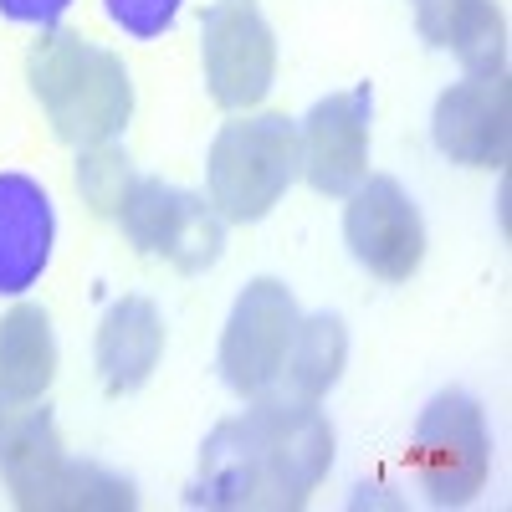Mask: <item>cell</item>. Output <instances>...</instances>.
Segmentation results:
<instances>
[{"mask_svg": "<svg viewBox=\"0 0 512 512\" xmlns=\"http://www.w3.org/2000/svg\"><path fill=\"white\" fill-rule=\"evenodd\" d=\"M420 36L441 52H456L472 77L502 72L507 31L492 0H420Z\"/></svg>", "mask_w": 512, "mask_h": 512, "instance_id": "5bb4252c", "label": "cell"}, {"mask_svg": "<svg viewBox=\"0 0 512 512\" xmlns=\"http://www.w3.org/2000/svg\"><path fill=\"white\" fill-rule=\"evenodd\" d=\"M487 466H492V441L482 405L466 390H441L410 431V472L420 492L436 507H461L482 492Z\"/></svg>", "mask_w": 512, "mask_h": 512, "instance_id": "277c9868", "label": "cell"}, {"mask_svg": "<svg viewBox=\"0 0 512 512\" xmlns=\"http://www.w3.org/2000/svg\"><path fill=\"white\" fill-rule=\"evenodd\" d=\"M297 303L292 292L277 277H256L231 308V323L221 333V374L236 395H267L282 359L292 349V333H297Z\"/></svg>", "mask_w": 512, "mask_h": 512, "instance_id": "52a82bcc", "label": "cell"}, {"mask_svg": "<svg viewBox=\"0 0 512 512\" xmlns=\"http://www.w3.org/2000/svg\"><path fill=\"white\" fill-rule=\"evenodd\" d=\"M369 113L374 93L349 88L313 103L297 139H303V175L318 195H349L369 175Z\"/></svg>", "mask_w": 512, "mask_h": 512, "instance_id": "9c48e42d", "label": "cell"}, {"mask_svg": "<svg viewBox=\"0 0 512 512\" xmlns=\"http://www.w3.org/2000/svg\"><path fill=\"white\" fill-rule=\"evenodd\" d=\"M52 200L31 175H0V292H26L52 262Z\"/></svg>", "mask_w": 512, "mask_h": 512, "instance_id": "7c38bea8", "label": "cell"}, {"mask_svg": "<svg viewBox=\"0 0 512 512\" xmlns=\"http://www.w3.org/2000/svg\"><path fill=\"white\" fill-rule=\"evenodd\" d=\"M62 436L47 405L0 395V477L21 507H47L52 482L62 477Z\"/></svg>", "mask_w": 512, "mask_h": 512, "instance_id": "8fae6325", "label": "cell"}, {"mask_svg": "<svg viewBox=\"0 0 512 512\" xmlns=\"http://www.w3.org/2000/svg\"><path fill=\"white\" fill-rule=\"evenodd\" d=\"M72 6V0H0V16L6 21H21V26H57L62 11Z\"/></svg>", "mask_w": 512, "mask_h": 512, "instance_id": "ffe728a7", "label": "cell"}, {"mask_svg": "<svg viewBox=\"0 0 512 512\" xmlns=\"http://www.w3.org/2000/svg\"><path fill=\"white\" fill-rule=\"evenodd\" d=\"M344 359H349L344 318H333V313L297 318L292 349H287L282 374H277L287 384V400H318V395H328L333 379L344 374Z\"/></svg>", "mask_w": 512, "mask_h": 512, "instance_id": "2e32d148", "label": "cell"}, {"mask_svg": "<svg viewBox=\"0 0 512 512\" xmlns=\"http://www.w3.org/2000/svg\"><path fill=\"white\" fill-rule=\"evenodd\" d=\"M77 190H82V200H88L98 216H118L128 190H134V164H128V154L113 149V144L82 149V159H77Z\"/></svg>", "mask_w": 512, "mask_h": 512, "instance_id": "ac0fdd59", "label": "cell"}, {"mask_svg": "<svg viewBox=\"0 0 512 512\" xmlns=\"http://www.w3.org/2000/svg\"><path fill=\"white\" fill-rule=\"evenodd\" d=\"M164 354V323L149 297H123L98 328V374L108 395H134Z\"/></svg>", "mask_w": 512, "mask_h": 512, "instance_id": "4fadbf2b", "label": "cell"}, {"mask_svg": "<svg viewBox=\"0 0 512 512\" xmlns=\"http://www.w3.org/2000/svg\"><path fill=\"white\" fill-rule=\"evenodd\" d=\"M108 16L128 36H164L180 16V0H108Z\"/></svg>", "mask_w": 512, "mask_h": 512, "instance_id": "d6986e66", "label": "cell"}, {"mask_svg": "<svg viewBox=\"0 0 512 512\" xmlns=\"http://www.w3.org/2000/svg\"><path fill=\"white\" fill-rule=\"evenodd\" d=\"M200 62H205L210 98L221 108H231V113L256 108L272 93V77H277L272 26L262 21V11L251 0H221L216 11H205Z\"/></svg>", "mask_w": 512, "mask_h": 512, "instance_id": "8992f818", "label": "cell"}, {"mask_svg": "<svg viewBox=\"0 0 512 512\" xmlns=\"http://www.w3.org/2000/svg\"><path fill=\"white\" fill-rule=\"evenodd\" d=\"M436 149L472 169H502L512 149V88L507 77H466L436 98Z\"/></svg>", "mask_w": 512, "mask_h": 512, "instance_id": "30bf717a", "label": "cell"}, {"mask_svg": "<svg viewBox=\"0 0 512 512\" xmlns=\"http://www.w3.org/2000/svg\"><path fill=\"white\" fill-rule=\"evenodd\" d=\"M205 175H210V205L221 210V221H262L287 195V185L303 175L297 123L282 113L226 123L210 144Z\"/></svg>", "mask_w": 512, "mask_h": 512, "instance_id": "3957f363", "label": "cell"}, {"mask_svg": "<svg viewBox=\"0 0 512 512\" xmlns=\"http://www.w3.org/2000/svg\"><path fill=\"white\" fill-rule=\"evenodd\" d=\"M31 93L47 108L57 139L77 144V149H93L108 144L118 128L134 113V82H128V67L93 47L82 31L67 26H47L41 41L31 47Z\"/></svg>", "mask_w": 512, "mask_h": 512, "instance_id": "7a4b0ae2", "label": "cell"}, {"mask_svg": "<svg viewBox=\"0 0 512 512\" xmlns=\"http://www.w3.org/2000/svg\"><path fill=\"white\" fill-rule=\"evenodd\" d=\"M333 466V431L313 400H256L200 446L195 507H303Z\"/></svg>", "mask_w": 512, "mask_h": 512, "instance_id": "6da1fadb", "label": "cell"}, {"mask_svg": "<svg viewBox=\"0 0 512 512\" xmlns=\"http://www.w3.org/2000/svg\"><path fill=\"white\" fill-rule=\"evenodd\" d=\"M123 236L149 256H164L180 272H205L226 246V221L216 205H205L190 190H175L164 180H134L123 210Z\"/></svg>", "mask_w": 512, "mask_h": 512, "instance_id": "5b68a950", "label": "cell"}, {"mask_svg": "<svg viewBox=\"0 0 512 512\" xmlns=\"http://www.w3.org/2000/svg\"><path fill=\"white\" fill-rule=\"evenodd\" d=\"M344 236H349V251L384 282H405L425 256V221L415 200L400 190V180L390 175L359 180L349 190Z\"/></svg>", "mask_w": 512, "mask_h": 512, "instance_id": "ba28073f", "label": "cell"}, {"mask_svg": "<svg viewBox=\"0 0 512 512\" xmlns=\"http://www.w3.org/2000/svg\"><path fill=\"white\" fill-rule=\"evenodd\" d=\"M139 497H134V487H128L123 477H113V472H103V466H93V461H67L62 466V477L52 482V492H47V507H67V512H77V507H88V512H118V507H134Z\"/></svg>", "mask_w": 512, "mask_h": 512, "instance_id": "e0dca14e", "label": "cell"}, {"mask_svg": "<svg viewBox=\"0 0 512 512\" xmlns=\"http://www.w3.org/2000/svg\"><path fill=\"white\" fill-rule=\"evenodd\" d=\"M52 374H57L52 318L36 303H16L0 318V395L36 400V395H47Z\"/></svg>", "mask_w": 512, "mask_h": 512, "instance_id": "9a60e30c", "label": "cell"}]
</instances>
